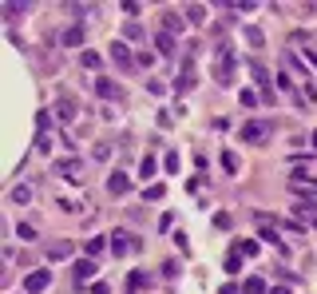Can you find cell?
I'll use <instances>...</instances> for the list:
<instances>
[{"label":"cell","instance_id":"6da1fadb","mask_svg":"<svg viewBox=\"0 0 317 294\" xmlns=\"http://www.w3.org/2000/svg\"><path fill=\"white\" fill-rule=\"evenodd\" d=\"M270 135H274V123H270V119H250V123L242 127V143H254V147L270 143Z\"/></svg>","mask_w":317,"mask_h":294},{"label":"cell","instance_id":"7a4b0ae2","mask_svg":"<svg viewBox=\"0 0 317 294\" xmlns=\"http://www.w3.org/2000/svg\"><path fill=\"white\" fill-rule=\"evenodd\" d=\"M139 246L143 242H139V235H131V231H115L111 235V250L115 254H139Z\"/></svg>","mask_w":317,"mask_h":294},{"label":"cell","instance_id":"3957f363","mask_svg":"<svg viewBox=\"0 0 317 294\" xmlns=\"http://www.w3.org/2000/svg\"><path fill=\"white\" fill-rule=\"evenodd\" d=\"M48 282H52V274H48V270H32V274L24 278V290H28V294H40Z\"/></svg>","mask_w":317,"mask_h":294},{"label":"cell","instance_id":"277c9868","mask_svg":"<svg viewBox=\"0 0 317 294\" xmlns=\"http://www.w3.org/2000/svg\"><path fill=\"white\" fill-rule=\"evenodd\" d=\"M96 96H104V100H119L123 92H119L115 80H96Z\"/></svg>","mask_w":317,"mask_h":294},{"label":"cell","instance_id":"5b68a950","mask_svg":"<svg viewBox=\"0 0 317 294\" xmlns=\"http://www.w3.org/2000/svg\"><path fill=\"white\" fill-rule=\"evenodd\" d=\"M32 4H0V16H8V24H16V16H28Z\"/></svg>","mask_w":317,"mask_h":294},{"label":"cell","instance_id":"8992f818","mask_svg":"<svg viewBox=\"0 0 317 294\" xmlns=\"http://www.w3.org/2000/svg\"><path fill=\"white\" fill-rule=\"evenodd\" d=\"M60 175H68L72 179V183H84V163H80V159H68V163H60Z\"/></svg>","mask_w":317,"mask_h":294},{"label":"cell","instance_id":"52a82bcc","mask_svg":"<svg viewBox=\"0 0 317 294\" xmlns=\"http://www.w3.org/2000/svg\"><path fill=\"white\" fill-rule=\"evenodd\" d=\"M127 187H131V179H127V171H115V175L107 179V191H111V195H123Z\"/></svg>","mask_w":317,"mask_h":294},{"label":"cell","instance_id":"ba28073f","mask_svg":"<svg viewBox=\"0 0 317 294\" xmlns=\"http://www.w3.org/2000/svg\"><path fill=\"white\" fill-rule=\"evenodd\" d=\"M162 32H166V36H174V32H182V20H178L174 12H162Z\"/></svg>","mask_w":317,"mask_h":294},{"label":"cell","instance_id":"9c48e42d","mask_svg":"<svg viewBox=\"0 0 317 294\" xmlns=\"http://www.w3.org/2000/svg\"><path fill=\"white\" fill-rule=\"evenodd\" d=\"M111 56H115V64H123V68H131V64H135V56L127 52V44H115V48H111Z\"/></svg>","mask_w":317,"mask_h":294},{"label":"cell","instance_id":"30bf717a","mask_svg":"<svg viewBox=\"0 0 317 294\" xmlns=\"http://www.w3.org/2000/svg\"><path fill=\"white\" fill-rule=\"evenodd\" d=\"M155 48L162 52V56H170V52H174V36H166V32H158V36H155Z\"/></svg>","mask_w":317,"mask_h":294},{"label":"cell","instance_id":"8fae6325","mask_svg":"<svg viewBox=\"0 0 317 294\" xmlns=\"http://www.w3.org/2000/svg\"><path fill=\"white\" fill-rule=\"evenodd\" d=\"M56 116L64 119V123H68V119H76V104H72V100H60V104H56Z\"/></svg>","mask_w":317,"mask_h":294},{"label":"cell","instance_id":"7c38bea8","mask_svg":"<svg viewBox=\"0 0 317 294\" xmlns=\"http://www.w3.org/2000/svg\"><path fill=\"white\" fill-rule=\"evenodd\" d=\"M64 44H68V48L84 44V28H80V24H76V28H68V32H64Z\"/></svg>","mask_w":317,"mask_h":294},{"label":"cell","instance_id":"4fadbf2b","mask_svg":"<svg viewBox=\"0 0 317 294\" xmlns=\"http://www.w3.org/2000/svg\"><path fill=\"white\" fill-rule=\"evenodd\" d=\"M194 88V68H186L182 76H178V84H174V92H190Z\"/></svg>","mask_w":317,"mask_h":294},{"label":"cell","instance_id":"5bb4252c","mask_svg":"<svg viewBox=\"0 0 317 294\" xmlns=\"http://www.w3.org/2000/svg\"><path fill=\"white\" fill-rule=\"evenodd\" d=\"M92 270H96V258H84V262H76V278L84 282V278H92Z\"/></svg>","mask_w":317,"mask_h":294},{"label":"cell","instance_id":"9a60e30c","mask_svg":"<svg viewBox=\"0 0 317 294\" xmlns=\"http://www.w3.org/2000/svg\"><path fill=\"white\" fill-rule=\"evenodd\" d=\"M104 242H107V238H100V235L92 238V242L84 246V250H88V258H100V254H104Z\"/></svg>","mask_w":317,"mask_h":294},{"label":"cell","instance_id":"2e32d148","mask_svg":"<svg viewBox=\"0 0 317 294\" xmlns=\"http://www.w3.org/2000/svg\"><path fill=\"white\" fill-rule=\"evenodd\" d=\"M48 254L52 258H68L72 254V242H56V246H48Z\"/></svg>","mask_w":317,"mask_h":294},{"label":"cell","instance_id":"e0dca14e","mask_svg":"<svg viewBox=\"0 0 317 294\" xmlns=\"http://www.w3.org/2000/svg\"><path fill=\"white\" fill-rule=\"evenodd\" d=\"M214 76H218L222 84H230V76H234V68H230V60H226V64H218V68H214Z\"/></svg>","mask_w":317,"mask_h":294},{"label":"cell","instance_id":"ac0fdd59","mask_svg":"<svg viewBox=\"0 0 317 294\" xmlns=\"http://www.w3.org/2000/svg\"><path fill=\"white\" fill-rule=\"evenodd\" d=\"M28 199H32V187H16L12 191V203H28Z\"/></svg>","mask_w":317,"mask_h":294},{"label":"cell","instance_id":"d6986e66","mask_svg":"<svg viewBox=\"0 0 317 294\" xmlns=\"http://www.w3.org/2000/svg\"><path fill=\"white\" fill-rule=\"evenodd\" d=\"M222 167H226V171H238V155H230V151H222Z\"/></svg>","mask_w":317,"mask_h":294},{"label":"cell","instance_id":"ffe728a7","mask_svg":"<svg viewBox=\"0 0 317 294\" xmlns=\"http://www.w3.org/2000/svg\"><path fill=\"white\" fill-rule=\"evenodd\" d=\"M238 266H242V254H238V250H234V254H230V258H226V270H230V274H238Z\"/></svg>","mask_w":317,"mask_h":294},{"label":"cell","instance_id":"44dd1931","mask_svg":"<svg viewBox=\"0 0 317 294\" xmlns=\"http://www.w3.org/2000/svg\"><path fill=\"white\" fill-rule=\"evenodd\" d=\"M84 68H100V52H84Z\"/></svg>","mask_w":317,"mask_h":294},{"label":"cell","instance_id":"7402d4cb","mask_svg":"<svg viewBox=\"0 0 317 294\" xmlns=\"http://www.w3.org/2000/svg\"><path fill=\"white\" fill-rule=\"evenodd\" d=\"M186 16H190V20L198 24V20H202V4H190V8H186Z\"/></svg>","mask_w":317,"mask_h":294},{"label":"cell","instance_id":"603a6c76","mask_svg":"<svg viewBox=\"0 0 317 294\" xmlns=\"http://www.w3.org/2000/svg\"><path fill=\"white\" fill-rule=\"evenodd\" d=\"M155 199H162V183L158 187H147V203H155Z\"/></svg>","mask_w":317,"mask_h":294},{"label":"cell","instance_id":"cb8c5ba5","mask_svg":"<svg viewBox=\"0 0 317 294\" xmlns=\"http://www.w3.org/2000/svg\"><path fill=\"white\" fill-rule=\"evenodd\" d=\"M310 143H314V151H317V131H314V135H310Z\"/></svg>","mask_w":317,"mask_h":294},{"label":"cell","instance_id":"d4e9b609","mask_svg":"<svg viewBox=\"0 0 317 294\" xmlns=\"http://www.w3.org/2000/svg\"><path fill=\"white\" fill-rule=\"evenodd\" d=\"M310 64H314V68H317V52H310Z\"/></svg>","mask_w":317,"mask_h":294},{"label":"cell","instance_id":"484cf974","mask_svg":"<svg viewBox=\"0 0 317 294\" xmlns=\"http://www.w3.org/2000/svg\"><path fill=\"white\" fill-rule=\"evenodd\" d=\"M274 294H290V290H286V286H282V290H274Z\"/></svg>","mask_w":317,"mask_h":294}]
</instances>
